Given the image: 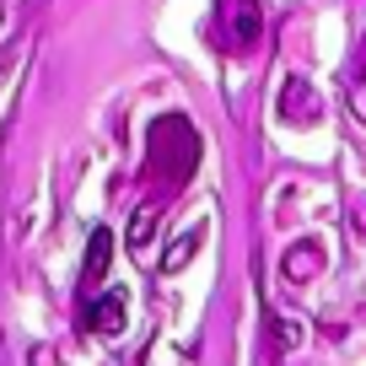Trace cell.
<instances>
[{
    "instance_id": "obj_1",
    "label": "cell",
    "mask_w": 366,
    "mask_h": 366,
    "mask_svg": "<svg viewBox=\"0 0 366 366\" xmlns=\"http://www.w3.org/2000/svg\"><path fill=\"white\" fill-rule=\"evenodd\" d=\"M199 167V135L183 114H167L151 124V140H146V183L151 194H178L183 183L194 178Z\"/></svg>"
},
{
    "instance_id": "obj_2",
    "label": "cell",
    "mask_w": 366,
    "mask_h": 366,
    "mask_svg": "<svg viewBox=\"0 0 366 366\" xmlns=\"http://www.w3.org/2000/svg\"><path fill=\"white\" fill-rule=\"evenodd\" d=\"M264 38V11L259 0H216V11H210V44L221 54H253Z\"/></svg>"
},
{
    "instance_id": "obj_3",
    "label": "cell",
    "mask_w": 366,
    "mask_h": 366,
    "mask_svg": "<svg viewBox=\"0 0 366 366\" xmlns=\"http://www.w3.org/2000/svg\"><path fill=\"white\" fill-rule=\"evenodd\" d=\"M280 119L286 124H297V129H307V124H318L323 119V103H318V92H312V81H302V76H291L286 86H280Z\"/></svg>"
},
{
    "instance_id": "obj_4",
    "label": "cell",
    "mask_w": 366,
    "mask_h": 366,
    "mask_svg": "<svg viewBox=\"0 0 366 366\" xmlns=\"http://www.w3.org/2000/svg\"><path fill=\"white\" fill-rule=\"evenodd\" d=\"M81 323H86L92 334H119V329H124V291L86 297V307H81Z\"/></svg>"
},
{
    "instance_id": "obj_5",
    "label": "cell",
    "mask_w": 366,
    "mask_h": 366,
    "mask_svg": "<svg viewBox=\"0 0 366 366\" xmlns=\"http://www.w3.org/2000/svg\"><path fill=\"white\" fill-rule=\"evenodd\" d=\"M108 264H114V232L97 227L92 242H86V264H81V297H92V286L108 274Z\"/></svg>"
},
{
    "instance_id": "obj_6",
    "label": "cell",
    "mask_w": 366,
    "mask_h": 366,
    "mask_svg": "<svg viewBox=\"0 0 366 366\" xmlns=\"http://www.w3.org/2000/svg\"><path fill=\"white\" fill-rule=\"evenodd\" d=\"M323 269V242H297L286 253V280H312Z\"/></svg>"
},
{
    "instance_id": "obj_7",
    "label": "cell",
    "mask_w": 366,
    "mask_h": 366,
    "mask_svg": "<svg viewBox=\"0 0 366 366\" xmlns=\"http://www.w3.org/2000/svg\"><path fill=\"white\" fill-rule=\"evenodd\" d=\"M199 242H205V227H189V232H183V237L167 248V259H162V274L189 269V264H194V253H199Z\"/></svg>"
},
{
    "instance_id": "obj_8",
    "label": "cell",
    "mask_w": 366,
    "mask_h": 366,
    "mask_svg": "<svg viewBox=\"0 0 366 366\" xmlns=\"http://www.w3.org/2000/svg\"><path fill=\"white\" fill-rule=\"evenodd\" d=\"M157 216H162L157 205H140V210H135V221H129V248H135V253H146V248H151V232H157Z\"/></svg>"
},
{
    "instance_id": "obj_9",
    "label": "cell",
    "mask_w": 366,
    "mask_h": 366,
    "mask_svg": "<svg viewBox=\"0 0 366 366\" xmlns=\"http://www.w3.org/2000/svg\"><path fill=\"white\" fill-rule=\"evenodd\" d=\"M350 108L366 119V76H355V81H350Z\"/></svg>"
},
{
    "instance_id": "obj_10",
    "label": "cell",
    "mask_w": 366,
    "mask_h": 366,
    "mask_svg": "<svg viewBox=\"0 0 366 366\" xmlns=\"http://www.w3.org/2000/svg\"><path fill=\"white\" fill-rule=\"evenodd\" d=\"M350 227H355V237H366V199L350 210Z\"/></svg>"
}]
</instances>
